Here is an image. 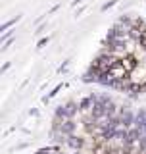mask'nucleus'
<instances>
[{
	"label": "nucleus",
	"mask_w": 146,
	"mask_h": 154,
	"mask_svg": "<svg viewBox=\"0 0 146 154\" xmlns=\"http://www.w3.org/2000/svg\"><path fill=\"white\" fill-rule=\"evenodd\" d=\"M115 64V60H114V56H102L98 62H96V67H98L100 71H110L111 69V66Z\"/></svg>",
	"instance_id": "nucleus-1"
},
{
	"label": "nucleus",
	"mask_w": 146,
	"mask_h": 154,
	"mask_svg": "<svg viewBox=\"0 0 146 154\" xmlns=\"http://www.w3.org/2000/svg\"><path fill=\"white\" fill-rule=\"evenodd\" d=\"M125 67L121 66V64H114L111 66V69H110V73H111V77H114V79H123L125 77Z\"/></svg>",
	"instance_id": "nucleus-2"
},
{
	"label": "nucleus",
	"mask_w": 146,
	"mask_h": 154,
	"mask_svg": "<svg viewBox=\"0 0 146 154\" xmlns=\"http://www.w3.org/2000/svg\"><path fill=\"white\" fill-rule=\"evenodd\" d=\"M121 66H123V67H125V69H127V71H133L135 67H137V64H135V60H133V58H131V56L123 58V60H121Z\"/></svg>",
	"instance_id": "nucleus-3"
},
{
	"label": "nucleus",
	"mask_w": 146,
	"mask_h": 154,
	"mask_svg": "<svg viewBox=\"0 0 146 154\" xmlns=\"http://www.w3.org/2000/svg\"><path fill=\"white\" fill-rule=\"evenodd\" d=\"M60 150H58V148H44V150H41L38 154H58Z\"/></svg>",
	"instance_id": "nucleus-4"
},
{
	"label": "nucleus",
	"mask_w": 146,
	"mask_h": 154,
	"mask_svg": "<svg viewBox=\"0 0 146 154\" xmlns=\"http://www.w3.org/2000/svg\"><path fill=\"white\" fill-rule=\"evenodd\" d=\"M16 21H17V17H14L12 21H8V23H4V25H2V31H6V29H8L10 25H14V23H16Z\"/></svg>",
	"instance_id": "nucleus-5"
},
{
	"label": "nucleus",
	"mask_w": 146,
	"mask_h": 154,
	"mask_svg": "<svg viewBox=\"0 0 146 154\" xmlns=\"http://www.w3.org/2000/svg\"><path fill=\"white\" fill-rule=\"evenodd\" d=\"M69 144H71V146H79V144H81V141H75V139L71 137V141H69Z\"/></svg>",
	"instance_id": "nucleus-6"
}]
</instances>
